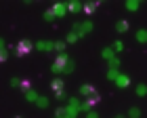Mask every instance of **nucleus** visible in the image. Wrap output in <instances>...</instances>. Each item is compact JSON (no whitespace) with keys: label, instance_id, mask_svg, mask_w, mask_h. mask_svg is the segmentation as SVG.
<instances>
[{"label":"nucleus","instance_id":"21","mask_svg":"<svg viewBox=\"0 0 147 118\" xmlns=\"http://www.w3.org/2000/svg\"><path fill=\"white\" fill-rule=\"evenodd\" d=\"M74 70H76V61L69 59V63L65 65V72H63V74H74Z\"/></svg>","mask_w":147,"mask_h":118},{"label":"nucleus","instance_id":"35","mask_svg":"<svg viewBox=\"0 0 147 118\" xmlns=\"http://www.w3.org/2000/svg\"><path fill=\"white\" fill-rule=\"evenodd\" d=\"M55 118H57V116H55Z\"/></svg>","mask_w":147,"mask_h":118},{"label":"nucleus","instance_id":"27","mask_svg":"<svg viewBox=\"0 0 147 118\" xmlns=\"http://www.w3.org/2000/svg\"><path fill=\"white\" fill-rule=\"evenodd\" d=\"M107 63H109V68H116V70L120 68V59H118V57H113L111 61H107Z\"/></svg>","mask_w":147,"mask_h":118},{"label":"nucleus","instance_id":"4","mask_svg":"<svg viewBox=\"0 0 147 118\" xmlns=\"http://www.w3.org/2000/svg\"><path fill=\"white\" fill-rule=\"evenodd\" d=\"M32 51H34V44H32L30 40H21L17 44V51H15V55L17 57H25V55H30Z\"/></svg>","mask_w":147,"mask_h":118},{"label":"nucleus","instance_id":"31","mask_svg":"<svg viewBox=\"0 0 147 118\" xmlns=\"http://www.w3.org/2000/svg\"><path fill=\"white\" fill-rule=\"evenodd\" d=\"M55 97H57V99H63V97H65V91H57Z\"/></svg>","mask_w":147,"mask_h":118},{"label":"nucleus","instance_id":"12","mask_svg":"<svg viewBox=\"0 0 147 118\" xmlns=\"http://www.w3.org/2000/svg\"><path fill=\"white\" fill-rule=\"evenodd\" d=\"M63 87H65V82L61 80V78H55V80L51 82V89L55 91V93H57V91H63Z\"/></svg>","mask_w":147,"mask_h":118},{"label":"nucleus","instance_id":"5","mask_svg":"<svg viewBox=\"0 0 147 118\" xmlns=\"http://www.w3.org/2000/svg\"><path fill=\"white\" fill-rule=\"evenodd\" d=\"M116 87L118 89H128L130 87V76L128 74H120L118 80H116Z\"/></svg>","mask_w":147,"mask_h":118},{"label":"nucleus","instance_id":"22","mask_svg":"<svg viewBox=\"0 0 147 118\" xmlns=\"http://www.w3.org/2000/svg\"><path fill=\"white\" fill-rule=\"evenodd\" d=\"M19 89H21L23 93H28V91H32V82H30V80H21V84H19Z\"/></svg>","mask_w":147,"mask_h":118},{"label":"nucleus","instance_id":"16","mask_svg":"<svg viewBox=\"0 0 147 118\" xmlns=\"http://www.w3.org/2000/svg\"><path fill=\"white\" fill-rule=\"evenodd\" d=\"M53 49L57 51V55H61V53H65V42H63V40H57V42H53Z\"/></svg>","mask_w":147,"mask_h":118},{"label":"nucleus","instance_id":"23","mask_svg":"<svg viewBox=\"0 0 147 118\" xmlns=\"http://www.w3.org/2000/svg\"><path fill=\"white\" fill-rule=\"evenodd\" d=\"M128 116H130V118H141V110H139L137 106L130 108V110H128Z\"/></svg>","mask_w":147,"mask_h":118},{"label":"nucleus","instance_id":"33","mask_svg":"<svg viewBox=\"0 0 147 118\" xmlns=\"http://www.w3.org/2000/svg\"><path fill=\"white\" fill-rule=\"evenodd\" d=\"M113 118H126V116L124 114H118V116H113Z\"/></svg>","mask_w":147,"mask_h":118},{"label":"nucleus","instance_id":"15","mask_svg":"<svg viewBox=\"0 0 147 118\" xmlns=\"http://www.w3.org/2000/svg\"><path fill=\"white\" fill-rule=\"evenodd\" d=\"M135 38H137V42L145 44V42H147V30H139L137 34H135Z\"/></svg>","mask_w":147,"mask_h":118},{"label":"nucleus","instance_id":"14","mask_svg":"<svg viewBox=\"0 0 147 118\" xmlns=\"http://www.w3.org/2000/svg\"><path fill=\"white\" fill-rule=\"evenodd\" d=\"M101 57L105 59V61H111V59L116 57V55H113V51H111V47H105V49L101 51Z\"/></svg>","mask_w":147,"mask_h":118},{"label":"nucleus","instance_id":"9","mask_svg":"<svg viewBox=\"0 0 147 118\" xmlns=\"http://www.w3.org/2000/svg\"><path fill=\"white\" fill-rule=\"evenodd\" d=\"M99 4H101V2H82V11L86 13V15H92Z\"/></svg>","mask_w":147,"mask_h":118},{"label":"nucleus","instance_id":"28","mask_svg":"<svg viewBox=\"0 0 147 118\" xmlns=\"http://www.w3.org/2000/svg\"><path fill=\"white\" fill-rule=\"evenodd\" d=\"M19 84H21L19 78H11V87H13V89H19Z\"/></svg>","mask_w":147,"mask_h":118},{"label":"nucleus","instance_id":"19","mask_svg":"<svg viewBox=\"0 0 147 118\" xmlns=\"http://www.w3.org/2000/svg\"><path fill=\"white\" fill-rule=\"evenodd\" d=\"M38 93H36V91L34 89H32V91H28V93H25V99H28V101H32V103H36V99H38Z\"/></svg>","mask_w":147,"mask_h":118},{"label":"nucleus","instance_id":"24","mask_svg":"<svg viewBox=\"0 0 147 118\" xmlns=\"http://www.w3.org/2000/svg\"><path fill=\"white\" fill-rule=\"evenodd\" d=\"M57 15H55V11L53 9H49V11H44V21H53Z\"/></svg>","mask_w":147,"mask_h":118},{"label":"nucleus","instance_id":"6","mask_svg":"<svg viewBox=\"0 0 147 118\" xmlns=\"http://www.w3.org/2000/svg\"><path fill=\"white\" fill-rule=\"evenodd\" d=\"M53 11H55L57 17H65V15H67V6H65V2H55V4H53Z\"/></svg>","mask_w":147,"mask_h":118},{"label":"nucleus","instance_id":"11","mask_svg":"<svg viewBox=\"0 0 147 118\" xmlns=\"http://www.w3.org/2000/svg\"><path fill=\"white\" fill-rule=\"evenodd\" d=\"M126 32H128V21H124V19L116 21V34H126Z\"/></svg>","mask_w":147,"mask_h":118},{"label":"nucleus","instance_id":"25","mask_svg":"<svg viewBox=\"0 0 147 118\" xmlns=\"http://www.w3.org/2000/svg\"><path fill=\"white\" fill-rule=\"evenodd\" d=\"M111 51H113V53H116V51H124V42L122 40H116L111 44Z\"/></svg>","mask_w":147,"mask_h":118},{"label":"nucleus","instance_id":"34","mask_svg":"<svg viewBox=\"0 0 147 118\" xmlns=\"http://www.w3.org/2000/svg\"><path fill=\"white\" fill-rule=\"evenodd\" d=\"M15 118H23V116H15Z\"/></svg>","mask_w":147,"mask_h":118},{"label":"nucleus","instance_id":"2","mask_svg":"<svg viewBox=\"0 0 147 118\" xmlns=\"http://www.w3.org/2000/svg\"><path fill=\"white\" fill-rule=\"evenodd\" d=\"M95 30V25H92V21H82V23H74V28H71V32L76 34L78 38H82V36H86V34H90V32Z\"/></svg>","mask_w":147,"mask_h":118},{"label":"nucleus","instance_id":"1","mask_svg":"<svg viewBox=\"0 0 147 118\" xmlns=\"http://www.w3.org/2000/svg\"><path fill=\"white\" fill-rule=\"evenodd\" d=\"M69 63V55L67 53H61V55H57V59L53 61V65H51V72L53 74H63L65 72V65Z\"/></svg>","mask_w":147,"mask_h":118},{"label":"nucleus","instance_id":"13","mask_svg":"<svg viewBox=\"0 0 147 118\" xmlns=\"http://www.w3.org/2000/svg\"><path fill=\"white\" fill-rule=\"evenodd\" d=\"M135 93H137L139 97H145V95H147V84H145V82H139L137 87H135Z\"/></svg>","mask_w":147,"mask_h":118},{"label":"nucleus","instance_id":"20","mask_svg":"<svg viewBox=\"0 0 147 118\" xmlns=\"http://www.w3.org/2000/svg\"><path fill=\"white\" fill-rule=\"evenodd\" d=\"M139 6H141L139 0H128V2H126V9H128V11H137Z\"/></svg>","mask_w":147,"mask_h":118},{"label":"nucleus","instance_id":"17","mask_svg":"<svg viewBox=\"0 0 147 118\" xmlns=\"http://www.w3.org/2000/svg\"><path fill=\"white\" fill-rule=\"evenodd\" d=\"M118 76H120V70H116V68H109V70H107V80H113V82H116Z\"/></svg>","mask_w":147,"mask_h":118},{"label":"nucleus","instance_id":"10","mask_svg":"<svg viewBox=\"0 0 147 118\" xmlns=\"http://www.w3.org/2000/svg\"><path fill=\"white\" fill-rule=\"evenodd\" d=\"M36 49L42 51V53H46V51H53V42H51V40H40V42H36Z\"/></svg>","mask_w":147,"mask_h":118},{"label":"nucleus","instance_id":"8","mask_svg":"<svg viewBox=\"0 0 147 118\" xmlns=\"http://www.w3.org/2000/svg\"><path fill=\"white\" fill-rule=\"evenodd\" d=\"M78 93H80V97H88V95H95V87H92V84H82Z\"/></svg>","mask_w":147,"mask_h":118},{"label":"nucleus","instance_id":"30","mask_svg":"<svg viewBox=\"0 0 147 118\" xmlns=\"http://www.w3.org/2000/svg\"><path fill=\"white\" fill-rule=\"evenodd\" d=\"M84 118H99V114L95 112V110H90V112H86V116Z\"/></svg>","mask_w":147,"mask_h":118},{"label":"nucleus","instance_id":"26","mask_svg":"<svg viewBox=\"0 0 147 118\" xmlns=\"http://www.w3.org/2000/svg\"><path fill=\"white\" fill-rule=\"evenodd\" d=\"M65 42H78V36L74 34V32H69V34H67V38H65Z\"/></svg>","mask_w":147,"mask_h":118},{"label":"nucleus","instance_id":"3","mask_svg":"<svg viewBox=\"0 0 147 118\" xmlns=\"http://www.w3.org/2000/svg\"><path fill=\"white\" fill-rule=\"evenodd\" d=\"M99 101H101V97H99L97 93H95V95H88V97H84V101H82V108H80V112H90V110L95 108Z\"/></svg>","mask_w":147,"mask_h":118},{"label":"nucleus","instance_id":"18","mask_svg":"<svg viewBox=\"0 0 147 118\" xmlns=\"http://www.w3.org/2000/svg\"><path fill=\"white\" fill-rule=\"evenodd\" d=\"M49 103H51V101H49V97H38V99H36V106H38V108H42V110H44V108H49Z\"/></svg>","mask_w":147,"mask_h":118},{"label":"nucleus","instance_id":"29","mask_svg":"<svg viewBox=\"0 0 147 118\" xmlns=\"http://www.w3.org/2000/svg\"><path fill=\"white\" fill-rule=\"evenodd\" d=\"M6 59H9V51H0V61H6Z\"/></svg>","mask_w":147,"mask_h":118},{"label":"nucleus","instance_id":"32","mask_svg":"<svg viewBox=\"0 0 147 118\" xmlns=\"http://www.w3.org/2000/svg\"><path fill=\"white\" fill-rule=\"evenodd\" d=\"M4 47H6V44H4V38H0V51H4Z\"/></svg>","mask_w":147,"mask_h":118},{"label":"nucleus","instance_id":"7","mask_svg":"<svg viewBox=\"0 0 147 118\" xmlns=\"http://www.w3.org/2000/svg\"><path fill=\"white\" fill-rule=\"evenodd\" d=\"M65 6H67V13L82 11V2H78V0H69V2H65Z\"/></svg>","mask_w":147,"mask_h":118}]
</instances>
